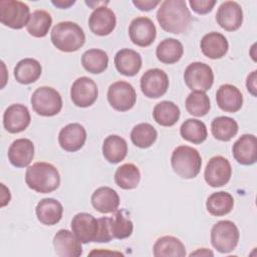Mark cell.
<instances>
[{
    "label": "cell",
    "instance_id": "obj_3",
    "mask_svg": "<svg viewBox=\"0 0 257 257\" xmlns=\"http://www.w3.org/2000/svg\"><path fill=\"white\" fill-rule=\"evenodd\" d=\"M50 39L58 50L62 52H74L83 46L85 34L77 23L61 21L52 28Z\"/></svg>",
    "mask_w": 257,
    "mask_h": 257
},
{
    "label": "cell",
    "instance_id": "obj_40",
    "mask_svg": "<svg viewBox=\"0 0 257 257\" xmlns=\"http://www.w3.org/2000/svg\"><path fill=\"white\" fill-rule=\"evenodd\" d=\"M112 235L115 239H125L130 237L134 230L132 220L123 214V211H117L111 222Z\"/></svg>",
    "mask_w": 257,
    "mask_h": 257
},
{
    "label": "cell",
    "instance_id": "obj_21",
    "mask_svg": "<svg viewBox=\"0 0 257 257\" xmlns=\"http://www.w3.org/2000/svg\"><path fill=\"white\" fill-rule=\"evenodd\" d=\"M8 160L16 168L28 167L34 157V145L29 139H17L8 149Z\"/></svg>",
    "mask_w": 257,
    "mask_h": 257
},
{
    "label": "cell",
    "instance_id": "obj_7",
    "mask_svg": "<svg viewBox=\"0 0 257 257\" xmlns=\"http://www.w3.org/2000/svg\"><path fill=\"white\" fill-rule=\"evenodd\" d=\"M30 9L24 2L17 0L0 1V21L12 29H21L27 25Z\"/></svg>",
    "mask_w": 257,
    "mask_h": 257
},
{
    "label": "cell",
    "instance_id": "obj_12",
    "mask_svg": "<svg viewBox=\"0 0 257 257\" xmlns=\"http://www.w3.org/2000/svg\"><path fill=\"white\" fill-rule=\"evenodd\" d=\"M98 96L96 83L87 76L74 80L70 88V98L78 107H88L94 103Z\"/></svg>",
    "mask_w": 257,
    "mask_h": 257
},
{
    "label": "cell",
    "instance_id": "obj_15",
    "mask_svg": "<svg viewBox=\"0 0 257 257\" xmlns=\"http://www.w3.org/2000/svg\"><path fill=\"white\" fill-rule=\"evenodd\" d=\"M116 24L114 12L106 6H97L93 9L88 18V26L92 33L98 36L110 34Z\"/></svg>",
    "mask_w": 257,
    "mask_h": 257
},
{
    "label": "cell",
    "instance_id": "obj_45",
    "mask_svg": "<svg viewBox=\"0 0 257 257\" xmlns=\"http://www.w3.org/2000/svg\"><path fill=\"white\" fill-rule=\"evenodd\" d=\"M51 3L54 6L60 8V9H66V8L70 7L71 5H73L75 3V1H71V0H64V1L63 0H56V1H54V0H52Z\"/></svg>",
    "mask_w": 257,
    "mask_h": 257
},
{
    "label": "cell",
    "instance_id": "obj_2",
    "mask_svg": "<svg viewBox=\"0 0 257 257\" xmlns=\"http://www.w3.org/2000/svg\"><path fill=\"white\" fill-rule=\"evenodd\" d=\"M25 183L33 191L47 194L55 191L60 185V175L56 167L45 162L29 166L25 173Z\"/></svg>",
    "mask_w": 257,
    "mask_h": 257
},
{
    "label": "cell",
    "instance_id": "obj_41",
    "mask_svg": "<svg viewBox=\"0 0 257 257\" xmlns=\"http://www.w3.org/2000/svg\"><path fill=\"white\" fill-rule=\"evenodd\" d=\"M98 222V228H97V234L94 239V242L97 243H107L111 241L113 238L112 235V228H111V217H101L97 219Z\"/></svg>",
    "mask_w": 257,
    "mask_h": 257
},
{
    "label": "cell",
    "instance_id": "obj_13",
    "mask_svg": "<svg viewBox=\"0 0 257 257\" xmlns=\"http://www.w3.org/2000/svg\"><path fill=\"white\" fill-rule=\"evenodd\" d=\"M128 35L134 44L140 47H147L155 41L157 29L149 17L140 16L132 20L128 27Z\"/></svg>",
    "mask_w": 257,
    "mask_h": 257
},
{
    "label": "cell",
    "instance_id": "obj_33",
    "mask_svg": "<svg viewBox=\"0 0 257 257\" xmlns=\"http://www.w3.org/2000/svg\"><path fill=\"white\" fill-rule=\"evenodd\" d=\"M51 24V15L45 10L38 9L31 13L26 25V29L31 36L41 38L47 35Z\"/></svg>",
    "mask_w": 257,
    "mask_h": 257
},
{
    "label": "cell",
    "instance_id": "obj_37",
    "mask_svg": "<svg viewBox=\"0 0 257 257\" xmlns=\"http://www.w3.org/2000/svg\"><path fill=\"white\" fill-rule=\"evenodd\" d=\"M180 134L182 138L193 144H202L208 137L206 124L197 118L186 119L181 127Z\"/></svg>",
    "mask_w": 257,
    "mask_h": 257
},
{
    "label": "cell",
    "instance_id": "obj_23",
    "mask_svg": "<svg viewBox=\"0 0 257 257\" xmlns=\"http://www.w3.org/2000/svg\"><path fill=\"white\" fill-rule=\"evenodd\" d=\"M92 207L101 214H109L117 211L119 197L110 187H99L91 195Z\"/></svg>",
    "mask_w": 257,
    "mask_h": 257
},
{
    "label": "cell",
    "instance_id": "obj_36",
    "mask_svg": "<svg viewBox=\"0 0 257 257\" xmlns=\"http://www.w3.org/2000/svg\"><path fill=\"white\" fill-rule=\"evenodd\" d=\"M211 132L215 139L228 142L237 135L238 123L232 117L225 115L217 116L211 122Z\"/></svg>",
    "mask_w": 257,
    "mask_h": 257
},
{
    "label": "cell",
    "instance_id": "obj_19",
    "mask_svg": "<svg viewBox=\"0 0 257 257\" xmlns=\"http://www.w3.org/2000/svg\"><path fill=\"white\" fill-rule=\"evenodd\" d=\"M86 141V131L83 125L77 122L68 123L63 126L58 135V143L61 149L66 152L80 150Z\"/></svg>",
    "mask_w": 257,
    "mask_h": 257
},
{
    "label": "cell",
    "instance_id": "obj_38",
    "mask_svg": "<svg viewBox=\"0 0 257 257\" xmlns=\"http://www.w3.org/2000/svg\"><path fill=\"white\" fill-rule=\"evenodd\" d=\"M157 130L148 122L135 125L131 132V140L135 146L141 149L150 148L157 140Z\"/></svg>",
    "mask_w": 257,
    "mask_h": 257
},
{
    "label": "cell",
    "instance_id": "obj_25",
    "mask_svg": "<svg viewBox=\"0 0 257 257\" xmlns=\"http://www.w3.org/2000/svg\"><path fill=\"white\" fill-rule=\"evenodd\" d=\"M114 65L120 74L134 76L142 68V56L136 50L123 48L116 52L114 56Z\"/></svg>",
    "mask_w": 257,
    "mask_h": 257
},
{
    "label": "cell",
    "instance_id": "obj_11",
    "mask_svg": "<svg viewBox=\"0 0 257 257\" xmlns=\"http://www.w3.org/2000/svg\"><path fill=\"white\" fill-rule=\"evenodd\" d=\"M231 176V164L226 158L222 156L212 157L209 160L204 172L206 183L213 188L226 185L230 181Z\"/></svg>",
    "mask_w": 257,
    "mask_h": 257
},
{
    "label": "cell",
    "instance_id": "obj_42",
    "mask_svg": "<svg viewBox=\"0 0 257 257\" xmlns=\"http://www.w3.org/2000/svg\"><path fill=\"white\" fill-rule=\"evenodd\" d=\"M189 4L194 12L198 14H207L212 11L216 4L215 0H190Z\"/></svg>",
    "mask_w": 257,
    "mask_h": 257
},
{
    "label": "cell",
    "instance_id": "obj_6",
    "mask_svg": "<svg viewBox=\"0 0 257 257\" xmlns=\"http://www.w3.org/2000/svg\"><path fill=\"white\" fill-rule=\"evenodd\" d=\"M33 110L42 116L56 115L62 108L60 93L50 86H40L31 95Z\"/></svg>",
    "mask_w": 257,
    "mask_h": 257
},
{
    "label": "cell",
    "instance_id": "obj_22",
    "mask_svg": "<svg viewBox=\"0 0 257 257\" xmlns=\"http://www.w3.org/2000/svg\"><path fill=\"white\" fill-rule=\"evenodd\" d=\"M218 106L226 112H236L243 105V95L238 87L233 84H223L216 92Z\"/></svg>",
    "mask_w": 257,
    "mask_h": 257
},
{
    "label": "cell",
    "instance_id": "obj_43",
    "mask_svg": "<svg viewBox=\"0 0 257 257\" xmlns=\"http://www.w3.org/2000/svg\"><path fill=\"white\" fill-rule=\"evenodd\" d=\"M133 4L142 11H150V10L156 8L160 4V1H152V0H145V1L137 0L136 1V0H134Z\"/></svg>",
    "mask_w": 257,
    "mask_h": 257
},
{
    "label": "cell",
    "instance_id": "obj_14",
    "mask_svg": "<svg viewBox=\"0 0 257 257\" xmlns=\"http://www.w3.org/2000/svg\"><path fill=\"white\" fill-rule=\"evenodd\" d=\"M30 112L24 104L14 103L9 105L3 113L4 128L10 134H18L30 124Z\"/></svg>",
    "mask_w": 257,
    "mask_h": 257
},
{
    "label": "cell",
    "instance_id": "obj_26",
    "mask_svg": "<svg viewBox=\"0 0 257 257\" xmlns=\"http://www.w3.org/2000/svg\"><path fill=\"white\" fill-rule=\"evenodd\" d=\"M35 213L40 223L52 226L61 220L63 207L59 201L53 198H45L38 202L35 208Z\"/></svg>",
    "mask_w": 257,
    "mask_h": 257
},
{
    "label": "cell",
    "instance_id": "obj_34",
    "mask_svg": "<svg viewBox=\"0 0 257 257\" xmlns=\"http://www.w3.org/2000/svg\"><path fill=\"white\" fill-rule=\"evenodd\" d=\"M140 181L141 172L139 168L132 163L121 165L114 173L115 184L123 190H132L137 188Z\"/></svg>",
    "mask_w": 257,
    "mask_h": 257
},
{
    "label": "cell",
    "instance_id": "obj_9",
    "mask_svg": "<svg viewBox=\"0 0 257 257\" xmlns=\"http://www.w3.org/2000/svg\"><path fill=\"white\" fill-rule=\"evenodd\" d=\"M107 100L117 111H127L137 101V92L134 86L123 80L111 83L107 89Z\"/></svg>",
    "mask_w": 257,
    "mask_h": 257
},
{
    "label": "cell",
    "instance_id": "obj_1",
    "mask_svg": "<svg viewBox=\"0 0 257 257\" xmlns=\"http://www.w3.org/2000/svg\"><path fill=\"white\" fill-rule=\"evenodd\" d=\"M157 20L163 30L173 33H185L192 21V15L184 0H166L161 3Z\"/></svg>",
    "mask_w": 257,
    "mask_h": 257
},
{
    "label": "cell",
    "instance_id": "obj_28",
    "mask_svg": "<svg viewBox=\"0 0 257 257\" xmlns=\"http://www.w3.org/2000/svg\"><path fill=\"white\" fill-rule=\"evenodd\" d=\"M153 254L155 257H185L186 248L177 237L163 236L154 244Z\"/></svg>",
    "mask_w": 257,
    "mask_h": 257
},
{
    "label": "cell",
    "instance_id": "obj_46",
    "mask_svg": "<svg viewBox=\"0 0 257 257\" xmlns=\"http://www.w3.org/2000/svg\"><path fill=\"white\" fill-rule=\"evenodd\" d=\"M196 255H198V256H213L214 255V253L211 251V250H209V249H207V248H200V249H198L197 251H195V252H192L191 254H190V256H196Z\"/></svg>",
    "mask_w": 257,
    "mask_h": 257
},
{
    "label": "cell",
    "instance_id": "obj_35",
    "mask_svg": "<svg viewBox=\"0 0 257 257\" xmlns=\"http://www.w3.org/2000/svg\"><path fill=\"white\" fill-rule=\"evenodd\" d=\"M83 68L93 74L103 72L108 65V56L105 51L97 48L86 50L81 56Z\"/></svg>",
    "mask_w": 257,
    "mask_h": 257
},
{
    "label": "cell",
    "instance_id": "obj_18",
    "mask_svg": "<svg viewBox=\"0 0 257 257\" xmlns=\"http://www.w3.org/2000/svg\"><path fill=\"white\" fill-rule=\"evenodd\" d=\"M53 247L59 257H79L82 255L81 242L67 229H60L53 237Z\"/></svg>",
    "mask_w": 257,
    "mask_h": 257
},
{
    "label": "cell",
    "instance_id": "obj_5",
    "mask_svg": "<svg viewBox=\"0 0 257 257\" xmlns=\"http://www.w3.org/2000/svg\"><path fill=\"white\" fill-rule=\"evenodd\" d=\"M239 230L235 223L230 220H221L211 229V243L220 253L232 252L239 241Z\"/></svg>",
    "mask_w": 257,
    "mask_h": 257
},
{
    "label": "cell",
    "instance_id": "obj_24",
    "mask_svg": "<svg viewBox=\"0 0 257 257\" xmlns=\"http://www.w3.org/2000/svg\"><path fill=\"white\" fill-rule=\"evenodd\" d=\"M200 46L203 54L211 59L222 58L229 49L227 38L216 31L205 34L201 39Z\"/></svg>",
    "mask_w": 257,
    "mask_h": 257
},
{
    "label": "cell",
    "instance_id": "obj_10",
    "mask_svg": "<svg viewBox=\"0 0 257 257\" xmlns=\"http://www.w3.org/2000/svg\"><path fill=\"white\" fill-rule=\"evenodd\" d=\"M141 89L149 98L163 96L169 88L168 74L160 68L148 69L141 77Z\"/></svg>",
    "mask_w": 257,
    "mask_h": 257
},
{
    "label": "cell",
    "instance_id": "obj_20",
    "mask_svg": "<svg viewBox=\"0 0 257 257\" xmlns=\"http://www.w3.org/2000/svg\"><path fill=\"white\" fill-rule=\"evenodd\" d=\"M234 159L241 165L250 166L257 161V140L254 135L245 134L233 145Z\"/></svg>",
    "mask_w": 257,
    "mask_h": 257
},
{
    "label": "cell",
    "instance_id": "obj_4",
    "mask_svg": "<svg viewBox=\"0 0 257 257\" xmlns=\"http://www.w3.org/2000/svg\"><path fill=\"white\" fill-rule=\"evenodd\" d=\"M174 172L183 179H193L201 171L202 158L198 150L189 146L177 147L171 157Z\"/></svg>",
    "mask_w": 257,
    "mask_h": 257
},
{
    "label": "cell",
    "instance_id": "obj_30",
    "mask_svg": "<svg viewBox=\"0 0 257 257\" xmlns=\"http://www.w3.org/2000/svg\"><path fill=\"white\" fill-rule=\"evenodd\" d=\"M184 53V46L181 41L175 38L162 40L156 48L157 58L166 64H172L181 59Z\"/></svg>",
    "mask_w": 257,
    "mask_h": 257
},
{
    "label": "cell",
    "instance_id": "obj_39",
    "mask_svg": "<svg viewBox=\"0 0 257 257\" xmlns=\"http://www.w3.org/2000/svg\"><path fill=\"white\" fill-rule=\"evenodd\" d=\"M186 109L194 116H204L206 115L210 108V98L204 91L193 90L186 98Z\"/></svg>",
    "mask_w": 257,
    "mask_h": 257
},
{
    "label": "cell",
    "instance_id": "obj_8",
    "mask_svg": "<svg viewBox=\"0 0 257 257\" xmlns=\"http://www.w3.org/2000/svg\"><path fill=\"white\" fill-rule=\"evenodd\" d=\"M184 80L191 90L207 91L214 83V73L208 64L200 61L190 63L184 72Z\"/></svg>",
    "mask_w": 257,
    "mask_h": 257
},
{
    "label": "cell",
    "instance_id": "obj_32",
    "mask_svg": "<svg viewBox=\"0 0 257 257\" xmlns=\"http://www.w3.org/2000/svg\"><path fill=\"white\" fill-rule=\"evenodd\" d=\"M179 106L170 100H163L157 103L153 110V117L157 123L163 126H172L180 118Z\"/></svg>",
    "mask_w": 257,
    "mask_h": 257
},
{
    "label": "cell",
    "instance_id": "obj_29",
    "mask_svg": "<svg viewBox=\"0 0 257 257\" xmlns=\"http://www.w3.org/2000/svg\"><path fill=\"white\" fill-rule=\"evenodd\" d=\"M41 72V64L34 58L21 59L14 67V77L21 84L35 82L40 77Z\"/></svg>",
    "mask_w": 257,
    "mask_h": 257
},
{
    "label": "cell",
    "instance_id": "obj_44",
    "mask_svg": "<svg viewBox=\"0 0 257 257\" xmlns=\"http://www.w3.org/2000/svg\"><path fill=\"white\" fill-rule=\"evenodd\" d=\"M246 87H247V90L253 95V96H256L257 93H256V70H253L248 76H247V79H246Z\"/></svg>",
    "mask_w": 257,
    "mask_h": 257
},
{
    "label": "cell",
    "instance_id": "obj_27",
    "mask_svg": "<svg viewBox=\"0 0 257 257\" xmlns=\"http://www.w3.org/2000/svg\"><path fill=\"white\" fill-rule=\"evenodd\" d=\"M127 154V144L125 140L117 135L106 137L102 144V155L110 164H117L124 160Z\"/></svg>",
    "mask_w": 257,
    "mask_h": 257
},
{
    "label": "cell",
    "instance_id": "obj_31",
    "mask_svg": "<svg viewBox=\"0 0 257 257\" xmlns=\"http://www.w3.org/2000/svg\"><path fill=\"white\" fill-rule=\"evenodd\" d=\"M234 207V199L232 195L225 191L211 194L206 202L207 211L216 217L229 214Z\"/></svg>",
    "mask_w": 257,
    "mask_h": 257
},
{
    "label": "cell",
    "instance_id": "obj_17",
    "mask_svg": "<svg viewBox=\"0 0 257 257\" xmlns=\"http://www.w3.org/2000/svg\"><path fill=\"white\" fill-rule=\"evenodd\" d=\"M71 230L76 238L83 244L94 242L97 234L98 222L88 213H77L71 220Z\"/></svg>",
    "mask_w": 257,
    "mask_h": 257
},
{
    "label": "cell",
    "instance_id": "obj_16",
    "mask_svg": "<svg viewBox=\"0 0 257 257\" xmlns=\"http://www.w3.org/2000/svg\"><path fill=\"white\" fill-rule=\"evenodd\" d=\"M216 21L226 31L238 30L243 23V10L236 1H225L216 12Z\"/></svg>",
    "mask_w": 257,
    "mask_h": 257
}]
</instances>
